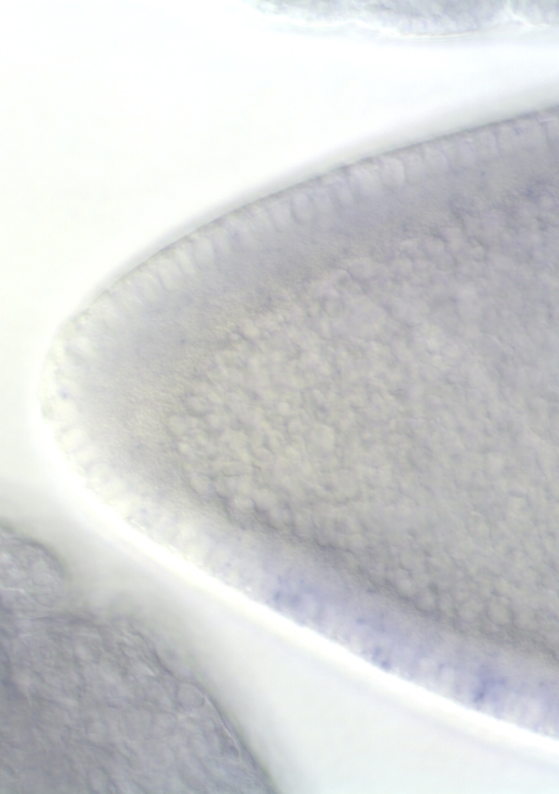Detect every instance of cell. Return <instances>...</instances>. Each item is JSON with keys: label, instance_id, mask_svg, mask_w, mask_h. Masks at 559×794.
<instances>
[{"label": "cell", "instance_id": "cell-1", "mask_svg": "<svg viewBox=\"0 0 559 794\" xmlns=\"http://www.w3.org/2000/svg\"><path fill=\"white\" fill-rule=\"evenodd\" d=\"M511 9L529 24L559 26V1H513Z\"/></svg>", "mask_w": 559, "mask_h": 794}, {"label": "cell", "instance_id": "cell-2", "mask_svg": "<svg viewBox=\"0 0 559 794\" xmlns=\"http://www.w3.org/2000/svg\"><path fill=\"white\" fill-rule=\"evenodd\" d=\"M271 217L276 222L278 229H284L290 224L291 221V212L287 204H276L270 208Z\"/></svg>", "mask_w": 559, "mask_h": 794}, {"label": "cell", "instance_id": "cell-3", "mask_svg": "<svg viewBox=\"0 0 559 794\" xmlns=\"http://www.w3.org/2000/svg\"><path fill=\"white\" fill-rule=\"evenodd\" d=\"M294 212L296 214V217L299 220L306 221L310 219V202L306 196H297L294 198L293 202Z\"/></svg>", "mask_w": 559, "mask_h": 794}, {"label": "cell", "instance_id": "cell-4", "mask_svg": "<svg viewBox=\"0 0 559 794\" xmlns=\"http://www.w3.org/2000/svg\"><path fill=\"white\" fill-rule=\"evenodd\" d=\"M332 188L333 191H335L337 196H338L341 204H348L352 202V195H351L350 188H348L346 184L344 183L341 178L335 181V183L332 185Z\"/></svg>", "mask_w": 559, "mask_h": 794}, {"label": "cell", "instance_id": "cell-5", "mask_svg": "<svg viewBox=\"0 0 559 794\" xmlns=\"http://www.w3.org/2000/svg\"><path fill=\"white\" fill-rule=\"evenodd\" d=\"M314 204H317L318 208L322 211H327L331 208V202L329 197L327 196L325 191H318L314 193Z\"/></svg>", "mask_w": 559, "mask_h": 794}]
</instances>
